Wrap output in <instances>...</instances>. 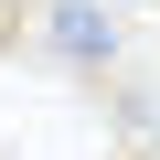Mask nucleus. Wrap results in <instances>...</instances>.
<instances>
[{
    "instance_id": "1",
    "label": "nucleus",
    "mask_w": 160,
    "mask_h": 160,
    "mask_svg": "<svg viewBox=\"0 0 160 160\" xmlns=\"http://www.w3.org/2000/svg\"><path fill=\"white\" fill-rule=\"evenodd\" d=\"M43 32H53L64 53H86V64H107V53H118V22L96 11V0H53V11H43Z\"/></svg>"
},
{
    "instance_id": "2",
    "label": "nucleus",
    "mask_w": 160,
    "mask_h": 160,
    "mask_svg": "<svg viewBox=\"0 0 160 160\" xmlns=\"http://www.w3.org/2000/svg\"><path fill=\"white\" fill-rule=\"evenodd\" d=\"M128 160H160V139H139V149H128Z\"/></svg>"
}]
</instances>
